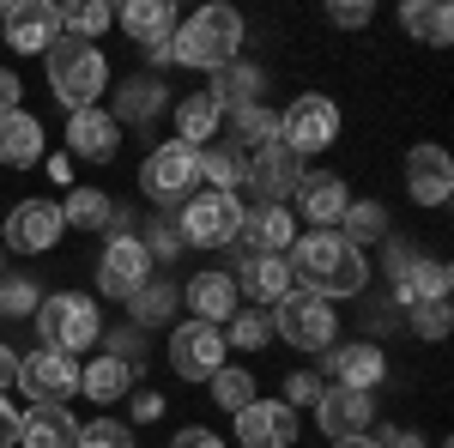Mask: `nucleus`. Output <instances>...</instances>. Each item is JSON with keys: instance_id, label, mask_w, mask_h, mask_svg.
<instances>
[{"instance_id": "nucleus-1", "label": "nucleus", "mask_w": 454, "mask_h": 448, "mask_svg": "<svg viewBox=\"0 0 454 448\" xmlns=\"http://www.w3.org/2000/svg\"><path fill=\"white\" fill-rule=\"evenodd\" d=\"M285 267H291V279H303V291H315L321 303L364 297V285H370L364 248H351L340 231H309V237H297L291 255H285Z\"/></svg>"}, {"instance_id": "nucleus-2", "label": "nucleus", "mask_w": 454, "mask_h": 448, "mask_svg": "<svg viewBox=\"0 0 454 448\" xmlns=\"http://www.w3.org/2000/svg\"><path fill=\"white\" fill-rule=\"evenodd\" d=\"M170 55L176 67L194 73H218L243 55V12L237 6H200L194 19H182L170 31Z\"/></svg>"}, {"instance_id": "nucleus-3", "label": "nucleus", "mask_w": 454, "mask_h": 448, "mask_svg": "<svg viewBox=\"0 0 454 448\" xmlns=\"http://www.w3.org/2000/svg\"><path fill=\"white\" fill-rule=\"evenodd\" d=\"M43 67H49V91H55V104L79 115V109H98L109 85V61L98 43H73V36H55L49 43V55H43Z\"/></svg>"}, {"instance_id": "nucleus-4", "label": "nucleus", "mask_w": 454, "mask_h": 448, "mask_svg": "<svg viewBox=\"0 0 454 448\" xmlns=\"http://www.w3.org/2000/svg\"><path fill=\"white\" fill-rule=\"evenodd\" d=\"M36 334H43V351H91L98 334H104V315L91 297H79V291H55V297H43L36 303Z\"/></svg>"}, {"instance_id": "nucleus-5", "label": "nucleus", "mask_w": 454, "mask_h": 448, "mask_svg": "<svg viewBox=\"0 0 454 448\" xmlns=\"http://www.w3.org/2000/svg\"><path fill=\"white\" fill-rule=\"evenodd\" d=\"M176 231H182V248H237V231H243V194H188L182 212H176Z\"/></svg>"}, {"instance_id": "nucleus-6", "label": "nucleus", "mask_w": 454, "mask_h": 448, "mask_svg": "<svg viewBox=\"0 0 454 448\" xmlns=\"http://www.w3.org/2000/svg\"><path fill=\"white\" fill-rule=\"evenodd\" d=\"M140 188L158 200V207H176L200 188V145H182V139H164L152 145V158L140 164Z\"/></svg>"}, {"instance_id": "nucleus-7", "label": "nucleus", "mask_w": 454, "mask_h": 448, "mask_svg": "<svg viewBox=\"0 0 454 448\" xmlns=\"http://www.w3.org/2000/svg\"><path fill=\"white\" fill-rule=\"evenodd\" d=\"M273 334L291 351H327V345L340 340V315H333V303H321L315 291H291L273 310Z\"/></svg>"}, {"instance_id": "nucleus-8", "label": "nucleus", "mask_w": 454, "mask_h": 448, "mask_svg": "<svg viewBox=\"0 0 454 448\" xmlns=\"http://www.w3.org/2000/svg\"><path fill=\"white\" fill-rule=\"evenodd\" d=\"M333 139H340V104L321 98V91H303V98L279 115V145H285V152H297V158L327 152Z\"/></svg>"}, {"instance_id": "nucleus-9", "label": "nucleus", "mask_w": 454, "mask_h": 448, "mask_svg": "<svg viewBox=\"0 0 454 448\" xmlns=\"http://www.w3.org/2000/svg\"><path fill=\"white\" fill-rule=\"evenodd\" d=\"M303 176H309V170H303V158L285 152L279 139H273L267 152H254V158L243 164V188H248V194H261L254 207H285V200H297Z\"/></svg>"}, {"instance_id": "nucleus-10", "label": "nucleus", "mask_w": 454, "mask_h": 448, "mask_svg": "<svg viewBox=\"0 0 454 448\" xmlns=\"http://www.w3.org/2000/svg\"><path fill=\"white\" fill-rule=\"evenodd\" d=\"M170 370L182 381H212L224 370V327H212V321H176Z\"/></svg>"}, {"instance_id": "nucleus-11", "label": "nucleus", "mask_w": 454, "mask_h": 448, "mask_svg": "<svg viewBox=\"0 0 454 448\" xmlns=\"http://www.w3.org/2000/svg\"><path fill=\"white\" fill-rule=\"evenodd\" d=\"M145 279H152V255H145L140 231H134V237H109L104 255H98V291L115 297V303H128Z\"/></svg>"}, {"instance_id": "nucleus-12", "label": "nucleus", "mask_w": 454, "mask_h": 448, "mask_svg": "<svg viewBox=\"0 0 454 448\" xmlns=\"http://www.w3.org/2000/svg\"><path fill=\"white\" fill-rule=\"evenodd\" d=\"M19 388L31 394V406H67L73 394H79V364L36 345L31 358H19Z\"/></svg>"}, {"instance_id": "nucleus-13", "label": "nucleus", "mask_w": 454, "mask_h": 448, "mask_svg": "<svg viewBox=\"0 0 454 448\" xmlns=\"http://www.w3.org/2000/svg\"><path fill=\"white\" fill-rule=\"evenodd\" d=\"M61 207L55 200H19L0 224V248H19V255H49L61 242Z\"/></svg>"}, {"instance_id": "nucleus-14", "label": "nucleus", "mask_w": 454, "mask_h": 448, "mask_svg": "<svg viewBox=\"0 0 454 448\" xmlns=\"http://www.w3.org/2000/svg\"><path fill=\"white\" fill-rule=\"evenodd\" d=\"M231 279H237V297H248L254 310H279L285 297L297 291L285 255H243V248H237V273Z\"/></svg>"}, {"instance_id": "nucleus-15", "label": "nucleus", "mask_w": 454, "mask_h": 448, "mask_svg": "<svg viewBox=\"0 0 454 448\" xmlns=\"http://www.w3.org/2000/svg\"><path fill=\"white\" fill-rule=\"evenodd\" d=\"M0 31H6V49H19V55H49V43L61 36V6H49V0H12L6 19H0Z\"/></svg>"}, {"instance_id": "nucleus-16", "label": "nucleus", "mask_w": 454, "mask_h": 448, "mask_svg": "<svg viewBox=\"0 0 454 448\" xmlns=\"http://www.w3.org/2000/svg\"><path fill=\"white\" fill-rule=\"evenodd\" d=\"M315 418H321V436H333V443H346V436H370V424H376V394H357V388H321V400H315Z\"/></svg>"}, {"instance_id": "nucleus-17", "label": "nucleus", "mask_w": 454, "mask_h": 448, "mask_svg": "<svg viewBox=\"0 0 454 448\" xmlns=\"http://www.w3.org/2000/svg\"><path fill=\"white\" fill-rule=\"evenodd\" d=\"M237 443L243 448H291L297 443V413L285 400H248L237 413Z\"/></svg>"}, {"instance_id": "nucleus-18", "label": "nucleus", "mask_w": 454, "mask_h": 448, "mask_svg": "<svg viewBox=\"0 0 454 448\" xmlns=\"http://www.w3.org/2000/svg\"><path fill=\"white\" fill-rule=\"evenodd\" d=\"M406 194H412L419 207H449L454 164H449L442 145H412V152H406Z\"/></svg>"}, {"instance_id": "nucleus-19", "label": "nucleus", "mask_w": 454, "mask_h": 448, "mask_svg": "<svg viewBox=\"0 0 454 448\" xmlns=\"http://www.w3.org/2000/svg\"><path fill=\"white\" fill-rule=\"evenodd\" d=\"M327 358V376L340 381V388H357V394H370L376 381L387 376V358H382V345H370V340H351V345H327L321 351Z\"/></svg>"}, {"instance_id": "nucleus-20", "label": "nucleus", "mask_w": 454, "mask_h": 448, "mask_svg": "<svg viewBox=\"0 0 454 448\" xmlns=\"http://www.w3.org/2000/svg\"><path fill=\"white\" fill-rule=\"evenodd\" d=\"M291 242H297L291 207H243V231H237L243 255H285Z\"/></svg>"}, {"instance_id": "nucleus-21", "label": "nucleus", "mask_w": 454, "mask_h": 448, "mask_svg": "<svg viewBox=\"0 0 454 448\" xmlns=\"http://www.w3.org/2000/svg\"><path fill=\"white\" fill-rule=\"evenodd\" d=\"M115 145H121V128H115L109 109H79V115H67V152H73V158H85V164H109Z\"/></svg>"}, {"instance_id": "nucleus-22", "label": "nucleus", "mask_w": 454, "mask_h": 448, "mask_svg": "<svg viewBox=\"0 0 454 448\" xmlns=\"http://www.w3.org/2000/svg\"><path fill=\"white\" fill-rule=\"evenodd\" d=\"M170 109V85L158 79V73H134V79H121V91H115V128L128 122V128H145V122H158Z\"/></svg>"}, {"instance_id": "nucleus-23", "label": "nucleus", "mask_w": 454, "mask_h": 448, "mask_svg": "<svg viewBox=\"0 0 454 448\" xmlns=\"http://www.w3.org/2000/svg\"><path fill=\"white\" fill-rule=\"evenodd\" d=\"M182 297H188V310H194V321H212V327H224L231 315L243 310V297H237V279H231V273H218V267H207V273H194Z\"/></svg>"}, {"instance_id": "nucleus-24", "label": "nucleus", "mask_w": 454, "mask_h": 448, "mask_svg": "<svg viewBox=\"0 0 454 448\" xmlns=\"http://www.w3.org/2000/svg\"><path fill=\"white\" fill-rule=\"evenodd\" d=\"M261 91H267V73L254 67V61H231V67H218L212 73V85H207V98L218 104V115H237V109H254L261 104Z\"/></svg>"}, {"instance_id": "nucleus-25", "label": "nucleus", "mask_w": 454, "mask_h": 448, "mask_svg": "<svg viewBox=\"0 0 454 448\" xmlns=\"http://www.w3.org/2000/svg\"><path fill=\"white\" fill-rule=\"evenodd\" d=\"M351 207V188L340 176H303L297 188V212L309 218V231H340V218Z\"/></svg>"}, {"instance_id": "nucleus-26", "label": "nucleus", "mask_w": 454, "mask_h": 448, "mask_svg": "<svg viewBox=\"0 0 454 448\" xmlns=\"http://www.w3.org/2000/svg\"><path fill=\"white\" fill-rule=\"evenodd\" d=\"M79 443V418L67 406H31L19 413V448H73Z\"/></svg>"}, {"instance_id": "nucleus-27", "label": "nucleus", "mask_w": 454, "mask_h": 448, "mask_svg": "<svg viewBox=\"0 0 454 448\" xmlns=\"http://www.w3.org/2000/svg\"><path fill=\"white\" fill-rule=\"evenodd\" d=\"M36 158H43V122L25 115V109L0 115V164L6 170H31Z\"/></svg>"}, {"instance_id": "nucleus-28", "label": "nucleus", "mask_w": 454, "mask_h": 448, "mask_svg": "<svg viewBox=\"0 0 454 448\" xmlns=\"http://www.w3.org/2000/svg\"><path fill=\"white\" fill-rule=\"evenodd\" d=\"M449 285H454V273H449V261H430V255H419L412 267H406V279L387 291L400 310H412V303H436V297H449Z\"/></svg>"}, {"instance_id": "nucleus-29", "label": "nucleus", "mask_w": 454, "mask_h": 448, "mask_svg": "<svg viewBox=\"0 0 454 448\" xmlns=\"http://www.w3.org/2000/svg\"><path fill=\"white\" fill-rule=\"evenodd\" d=\"M231 128H224V145L231 152H243V158H254V152H267L273 139H279V115L267 104H254V109H237V115H224Z\"/></svg>"}, {"instance_id": "nucleus-30", "label": "nucleus", "mask_w": 454, "mask_h": 448, "mask_svg": "<svg viewBox=\"0 0 454 448\" xmlns=\"http://www.w3.org/2000/svg\"><path fill=\"white\" fill-rule=\"evenodd\" d=\"M400 25L419 36V43H430V49H449L454 12L442 6V0H406V6H400Z\"/></svg>"}, {"instance_id": "nucleus-31", "label": "nucleus", "mask_w": 454, "mask_h": 448, "mask_svg": "<svg viewBox=\"0 0 454 448\" xmlns=\"http://www.w3.org/2000/svg\"><path fill=\"white\" fill-rule=\"evenodd\" d=\"M218 104H212L207 91H194V98H176V139L182 145H212V134H218Z\"/></svg>"}, {"instance_id": "nucleus-32", "label": "nucleus", "mask_w": 454, "mask_h": 448, "mask_svg": "<svg viewBox=\"0 0 454 448\" xmlns=\"http://www.w3.org/2000/svg\"><path fill=\"white\" fill-rule=\"evenodd\" d=\"M115 25L128 36H140V43H158V36L176 31V12H170V0H128V6L115 12Z\"/></svg>"}, {"instance_id": "nucleus-33", "label": "nucleus", "mask_w": 454, "mask_h": 448, "mask_svg": "<svg viewBox=\"0 0 454 448\" xmlns=\"http://www.w3.org/2000/svg\"><path fill=\"white\" fill-rule=\"evenodd\" d=\"M128 388H134V370H128V364H115V358H98V364H85V370H79V394H85V400H98V406H115Z\"/></svg>"}, {"instance_id": "nucleus-34", "label": "nucleus", "mask_w": 454, "mask_h": 448, "mask_svg": "<svg viewBox=\"0 0 454 448\" xmlns=\"http://www.w3.org/2000/svg\"><path fill=\"white\" fill-rule=\"evenodd\" d=\"M176 297H182V291H176L170 279H145L140 291L128 297V321H134V327H164L176 315Z\"/></svg>"}, {"instance_id": "nucleus-35", "label": "nucleus", "mask_w": 454, "mask_h": 448, "mask_svg": "<svg viewBox=\"0 0 454 448\" xmlns=\"http://www.w3.org/2000/svg\"><path fill=\"white\" fill-rule=\"evenodd\" d=\"M55 207H61V224H73V231H104L115 200L104 188H67V200H55Z\"/></svg>"}, {"instance_id": "nucleus-36", "label": "nucleus", "mask_w": 454, "mask_h": 448, "mask_svg": "<svg viewBox=\"0 0 454 448\" xmlns=\"http://www.w3.org/2000/svg\"><path fill=\"white\" fill-rule=\"evenodd\" d=\"M243 152H231V145H200V182H207L212 194H237L243 188Z\"/></svg>"}, {"instance_id": "nucleus-37", "label": "nucleus", "mask_w": 454, "mask_h": 448, "mask_svg": "<svg viewBox=\"0 0 454 448\" xmlns=\"http://www.w3.org/2000/svg\"><path fill=\"white\" fill-rule=\"evenodd\" d=\"M109 25H115V6H104V0H73V6H61V36H73V43H98Z\"/></svg>"}, {"instance_id": "nucleus-38", "label": "nucleus", "mask_w": 454, "mask_h": 448, "mask_svg": "<svg viewBox=\"0 0 454 448\" xmlns=\"http://www.w3.org/2000/svg\"><path fill=\"white\" fill-rule=\"evenodd\" d=\"M340 237H346L351 248L382 242V237H387V207H382V200H351L346 218H340Z\"/></svg>"}, {"instance_id": "nucleus-39", "label": "nucleus", "mask_w": 454, "mask_h": 448, "mask_svg": "<svg viewBox=\"0 0 454 448\" xmlns=\"http://www.w3.org/2000/svg\"><path fill=\"white\" fill-rule=\"evenodd\" d=\"M98 340H104V358H115V364H128L134 376L145 370V327H134V321H121V327H104Z\"/></svg>"}, {"instance_id": "nucleus-40", "label": "nucleus", "mask_w": 454, "mask_h": 448, "mask_svg": "<svg viewBox=\"0 0 454 448\" xmlns=\"http://www.w3.org/2000/svg\"><path fill=\"white\" fill-rule=\"evenodd\" d=\"M224 327H231V340H224V345H237V351H261V345H273V310H237Z\"/></svg>"}, {"instance_id": "nucleus-41", "label": "nucleus", "mask_w": 454, "mask_h": 448, "mask_svg": "<svg viewBox=\"0 0 454 448\" xmlns=\"http://www.w3.org/2000/svg\"><path fill=\"white\" fill-rule=\"evenodd\" d=\"M207 388H212V400H218L224 413H243L248 400H254V376H248V370H237V364H224Z\"/></svg>"}, {"instance_id": "nucleus-42", "label": "nucleus", "mask_w": 454, "mask_h": 448, "mask_svg": "<svg viewBox=\"0 0 454 448\" xmlns=\"http://www.w3.org/2000/svg\"><path fill=\"white\" fill-rule=\"evenodd\" d=\"M43 285L31 273H0V315H36Z\"/></svg>"}, {"instance_id": "nucleus-43", "label": "nucleus", "mask_w": 454, "mask_h": 448, "mask_svg": "<svg viewBox=\"0 0 454 448\" xmlns=\"http://www.w3.org/2000/svg\"><path fill=\"white\" fill-rule=\"evenodd\" d=\"M406 321H412V334H419L424 345H436V340H449L454 310H449V297H436V303H412V310H406Z\"/></svg>"}, {"instance_id": "nucleus-44", "label": "nucleus", "mask_w": 454, "mask_h": 448, "mask_svg": "<svg viewBox=\"0 0 454 448\" xmlns=\"http://www.w3.org/2000/svg\"><path fill=\"white\" fill-rule=\"evenodd\" d=\"M73 448H134V430L121 418H91V424H79V443Z\"/></svg>"}, {"instance_id": "nucleus-45", "label": "nucleus", "mask_w": 454, "mask_h": 448, "mask_svg": "<svg viewBox=\"0 0 454 448\" xmlns=\"http://www.w3.org/2000/svg\"><path fill=\"white\" fill-rule=\"evenodd\" d=\"M140 242H145V255H152V261H176V255H182V231H176L170 212H158V218L140 231Z\"/></svg>"}, {"instance_id": "nucleus-46", "label": "nucleus", "mask_w": 454, "mask_h": 448, "mask_svg": "<svg viewBox=\"0 0 454 448\" xmlns=\"http://www.w3.org/2000/svg\"><path fill=\"white\" fill-rule=\"evenodd\" d=\"M400 315H406V310H400L387 291H382V297H370V303H364V334H370V345L382 340V334L394 327V321H400Z\"/></svg>"}, {"instance_id": "nucleus-47", "label": "nucleus", "mask_w": 454, "mask_h": 448, "mask_svg": "<svg viewBox=\"0 0 454 448\" xmlns=\"http://www.w3.org/2000/svg\"><path fill=\"white\" fill-rule=\"evenodd\" d=\"M370 19H376L370 0H333V6H327V25H340V31H364Z\"/></svg>"}, {"instance_id": "nucleus-48", "label": "nucleus", "mask_w": 454, "mask_h": 448, "mask_svg": "<svg viewBox=\"0 0 454 448\" xmlns=\"http://www.w3.org/2000/svg\"><path fill=\"white\" fill-rule=\"evenodd\" d=\"M315 400H321V376H315V370H297V376L285 381V406H291V413H297V406H315Z\"/></svg>"}, {"instance_id": "nucleus-49", "label": "nucleus", "mask_w": 454, "mask_h": 448, "mask_svg": "<svg viewBox=\"0 0 454 448\" xmlns=\"http://www.w3.org/2000/svg\"><path fill=\"white\" fill-rule=\"evenodd\" d=\"M412 261H419V248H412V242H406V237H387V291L406 279V267H412Z\"/></svg>"}, {"instance_id": "nucleus-50", "label": "nucleus", "mask_w": 454, "mask_h": 448, "mask_svg": "<svg viewBox=\"0 0 454 448\" xmlns=\"http://www.w3.org/2000/svg\"><path fill=\"white\" fill-rule=\"evenodd\" d=\"M170 448H224V436H212V430H200V424H188V430H176Z\"/></svg>"}, {"instance_id": "nucleus-51", "label": "nucleus", "mask_w": 454, "mask_h": 448, "mask_svg": "<svg viewBox=\"0 0 454 448\" xmlns=\"http://www.w3.org/2000/svg\"><path fill=\"white\" fill-rule=\"evenodd\" d=\"M152 418H164V394L140 388V394H134V424H152Z\"/></svg>"}, {"instance_id": "nucleus-52", "label": "nucleus", "mask_w": 454, "mask_h": 448, "mask_svg": "<svg viewBox=\"0 0 454 448\" xmlns=\"http://www.w3.org/2000/svg\"><path fill=\"white\" fill-rule=\"evenodd\" d=\"M19 98H25L19 73H12V67H0V115H12V109H19Z\"/></svg>"}, {"instance_id": "nucleus-53", "label": "nucleus", "mask_w": 454, "mask_h": 448, "mask_svg": "<svg viewBox=\"0 0 454 448\" xmlns=\"http://www.w3.org/2000/svg\"><path fill=\"white\" fill-rule=\"evenodd\" d=\"M0 448H19V413H12L6 394H0Z\"/></svg>"}, {"instance_id": "nucleus-54", "label": "nucleus", "mask_w": 454, "mask_h": 448, "mask_svg": "<svg viewBox=\"0 0 454 448\" xmlns=\"http://www.w3.org/2000/svg\"><path fill=\"white\" fill-rule=\"evenodd\" d=\"M12 388H19V351L0 345V394H12Z\"/></svg>"}, {"instance_id": "nucleus-55", "label": "nucleus", "mask_w": 454, "mask_h": 448, "mask_svg": "<svg viewBox=\"0 0 454 448\" xmlns=\"http://www.w3.org/2000/svg\"><path fill=\"white\" fill-rule=\"evenodd\" d=\"M145 61H152V67H170L176 55H170V36H158V43H145Z\"/></svg>"}, {"instance_id": "nucleus-56", "label": "nucleus", "mask_w": 454, "mask_h": 448, "mask_svg": "<svg viewBox=\"0 0 454 448\" xmlns=\"http://www.w3.org/2000/svg\"><path fill=\"white\" fill-rule=\"evenodd\" d=\"M333 448H382L376 436H346V443H333Z\"/></svg>"}, {"instance_id": "nucleus-57", "label": "nucleus", "mask_w": 454, "mask_h": 448, "mask_svg": "<svg viewBox=\"0 0 454 448\" xmlns=\"http://www.w3.org/2000/svg\"><path fill=\"white\" fill-rule=\"evenodd\" d=\"M0 273H6V248H0Z\"/></svg>"}]
</instances>
